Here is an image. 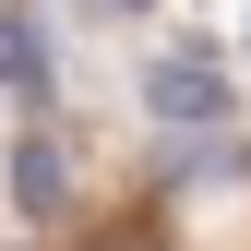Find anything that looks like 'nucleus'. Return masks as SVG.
<instances>
[{
  "mask_svg": "<svg viewBox=\"0 0 251 251\" xmlns=\"http://www.w3.org/2000/svg\"><path fill=\"white\" fill-rule=\"evenodd\" d=\"M108 12H144V0H108Z\"/></svg>",
  "mask_w": 251,
  "mask_h": 251,
  "instance_id": "obj_4",
  "label": "nucleus"
},
{
  "mask_svg": "<svg viewBox=\"0 0 251 251\" xmlns=\"http://www.w3.org/2000/svg\"><path fill=\"white\" fill-rule=\"evenodd\" d=\"M60 192H72L60 132H24V144H12V203H24V215H60Z\"/></svg>",
  "mask_w": 251,
  "mask_h": 251,
  "instance_id": "obj_2",
  "label": "nucleus"
},
{
  "mask_svg": "<svg viewBox=\"0 0 251 251\" xmlns=\"http://www.w3.org/2000/svg\"><path fill=\"white\" fill-rule=\"evenodd\" d=\"M48 72H60V60H48V24L36 12H0V84H12V96H48Z\"/></svg>",
  "mask_w": 251,
  "mask_h": 251,
  "instance_id": "obj_3",
  "label": "nucleus"
},
{
  "mask_svg": "<svg viewBox=\"0 0 251 251\" xmlns=\"http://www.w3.org/2000/svg\"><path fill=\"white\" fill-rule=\"evenodd\" d=\"M144 108L179 120V132H203V120H227V72H215L203 48H192V60H155V72H144Z\"/></svg>",
  "mask_w": 251,
  "mask_h": 251,
  "instance_id": "obj_1",
  "label": "nucleus"
}]
</instances>
